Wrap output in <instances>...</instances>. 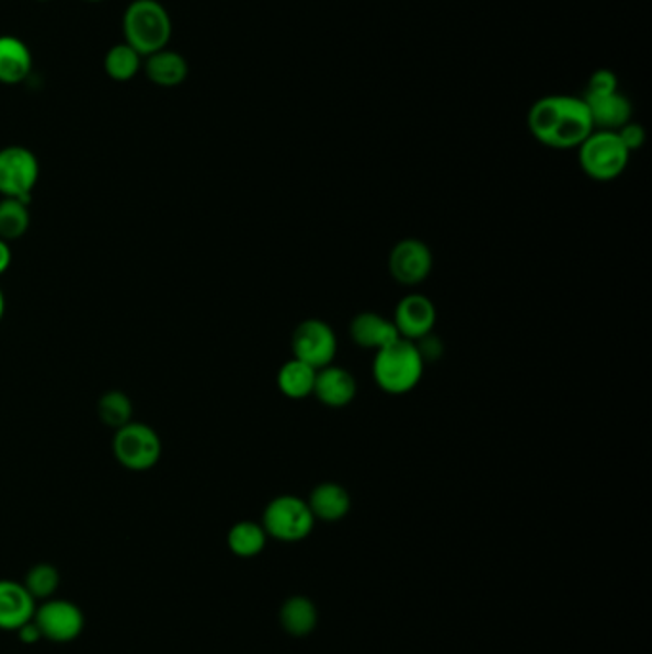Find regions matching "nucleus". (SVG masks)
<instances>
[{
  "mask_svg": "<svg viewBox=\"0 0 652 654\" xmlns=\"http://www.w3.org/2000/svg\"><path fill=\"white\" fill-rule=\"evenodd\" d=\"M616 135L620 136L624 146L628 148V151H636L645 144V128L638 125V123H626L622 128L616 130Z\"/></svg>",
  "mask_w": 652,
  "mask_h": 654,
  "instance_id": "27",
  "label": "nucleus"
},
{
  "mask_svg": "<svg viewBox=\"0 0 652 654\" xmlns=\"http://www.w3.org/2000/svg\"><path fill=\"white\" fill-rule=\"evenodd\" d=\"M98 415L105 425H110L113 429H121L133 420V404L123 392H105L98 404Z\"/></svg>",
  "mask_w": 652,
  "mask_h": 654,
  "instance_id": "24",
  "label": "nucleus"
},
{
  "mask_svg": "<svg viewBox=\"0 0 652 654\" xmlns=\"http://www.w3.org/2000/svg\"><path fill=\"white\" fill-rule=\"evenodd\" d=\"M4 312H7V299H4V294H2V289H0V322H2V318H4Z\"/></svg>",
  "mask_w": 652,
  "mask_h": 654,
  "instance_id": "29",
  "label": "nucleus"
},
{
  "mask_svg": "<svg viewBox=\"0 0 652 654\" xmlns=\"http://www.w3.org/2000/svg\"><path fill=\"white\" fill-rule=\"evenodd\" d=\"M30 207L22 199L2 197L0 202V240H20L30 230Z\"/></svg>",
  "mask_w": 652,
  "mask_h": 654,
  "instance_id": "23",
  "label": "nucleus"
},
{
  "mask_svg": "<svg viewBox=\"0 0 652 654\" xmlns=\"http://www.w3.org/2000/svg\"><path fill=\"white\" fill-rule=\"evenodd\" d=\"M37 610V599L14 580H0V630L18 632L30 624Z\"/></svg>",
  "mask_w": 652,
  "mask_h": 654,
  "instance_id": "12",
  "label": "nucleus"
},
{
  "mask_svg": "<svg viewBox=\"0 0 652 654\" xmlns=\"http://www.w3.org/2000/svg\"><path fill=\"white\" fill-rule=\"evenodd\" d=\"M84 2H92V4H98V2H104V0H84Z\"/></svg>",
  "mask_w": 652,
  "mask_h": 654,
  "instance_id": "30",
  "label": "nucleus"
},
{
  "mask_svg": "<svg viewBox=\"0 0 652 654\" xmlns=\"http://www.w3.org/2000/svg\"><path fill=\"white\" fill-rule=\"evenodd\" d=\"M580 167L592 181L610 182L626 171L630 151L615 130H593L577 146Z\"/></svg>",
  "mask_w": 652,
  "mask_h": 654,
  "instance_id": "4",
  "label": "nucleus"
},
{
  "mask_svg": "<svg viewBox=\"0 0 652 654\" xmlns=\"http://www.w3.org/2000/svg\"><path fill=\"white\" fill-rule=\"evenodd\" d=\"M618 89V81L613 71L599 69L593 73L587 84V96H603V94H613Z\"/></svg>",
  "mask_w": 652,
  "mask_h": 654,
  "instance_id": "26",
  "label": "nucleus"
},
{
  "mask_svg": "<svg viewBox=\"0 0 652 654\" xmlns=\"http://www.w3.org/2000/svg\"><path fill=\"white\" fill-rule=\"evenodd\" d=\"M23 586L27 587L35 599H50L60 586V572L50 563H38L31 566Z\"/></svg>",
  "mask_w": 652,
  "mask_h": 654,
  "instance_id": "25",
  "label": "nucleus"
},
{
  "mask_svg": "<svg viewBox=\"0 0 652 654\" xmlns=\"http://www.w3.org/2000/svg\"><path fill=\"white\" fill-rule=\"evenodd\" d=\"M123 37L146 58L169 46L173 18L159 0H133L123 12Z\"/></svg>",
  "mask_w": 652,
  "mask_h": 654,
  "instance_id": "3",
  "label": "nucleus"
},
{
  "mask_svg": "<svg viewBox=\"0 0 652 654\" xmlns=\"http://www.w3.org/2000/svg\"><path fill=\"white\" fill-rule=\"evenodd\" d=\"M307 504L314 519L335 523L351 512V494L338 482H322L310 492Z\"/></svg>",
  "mask_w": 652,
  "mask_h": 654,
  "instance_id": "18",
  "label": "nucleus"
},
{
  "mask_svg": "<svg viewBox=\"0 0 652 654\" xmlns=\"http://www.w3.org/2000/svg\"><path fill=\"white\" fill-rule=\"evenodd\" d=\"M356 391H358L356 379L348 369L330 364L316 371L312 394L322 402L323 406L333 408V410L348 406L356 399Z\"/></svg>",
  "mask_w": 652,
  "mask_h": 654,
  "instance_id": "13",
  "label": "nucleus"
},
{
  "mask_svg": "<svg viewBox=\"0 0 652 654\" xmlns=\"http://www.w3.org/2000/svg\"><path fill=\"white\" fill-rule=\"evenodd\" d=\"M38 174L41 167L33 151L23 146H8L0 150V196L30 204Z\"/></svg>",
  "mask_w": 652,
  "mask_h": 654,
  "instance_id": "7",
  "label": "nucleus"
},
{
  "mask_svg": "<svg viewBox=\"0 0 652 654\" xmlns=\"http://www.w3.org/2000/svg\"><path fill=\"white\" fill-rule=\"evenodd\" d=\"M144 58L125 41L112 46L104 56L105 76L115 83H128L142 71Z\"/></svg>",
  "mask_w": 652,
  "mask_h": 654,
  "instance_id": "20",
  "label": "nucleus"
},
{
  "mask_svg": "<svg viewBox=\"0 0 652 654\" xmlns=\"http://www.w3.org/2000/svg\"><path fill=\"white\" fill-rule=\"evenodd\" d=\"M266 538L268 535L263 525L253 523V520H240L228 532V548L233 555L249 559V557L259 555L263 551Z\"/></svg>",
  "mask_w": 652,
  "mask_h": 654,
  "instance_id": "22",
  "label": "nucleus"
},
{
  "mask_svg": "<svg viewBox=\"0 0 652 654\" xmlns=\"http://www.w3.org/2000/svg\"><path fill=\"white\" fill-rule=\"evenodd\" d=\"M585 106L592 115L593 127L597 130H618L631 119V104L626 96L613 92L603 96H587L585 94Z\"/></svg>",
  "mask_w": 652,
  "mask_h": 654,
  "instance_id": "17",
  "label": "nucleus"
},
{
  "mask_svg": "<svg viewBox=\"0 0 652 654\" xmlns=\"http://www.w3.org/2000/svg\"><path fill=\"white\" fill-rule=\"evenodd\" d=\"M33 622L43 635V640L53 643H71L84 630L83 610L68 599H46L35 610Z\"/></svg>",
  "mask_w": 652,
  "mask_h": 654,
  "instance_id": "9",
  "label": "nucleus"
},
{
  "mask_svg": "<svg viewBox=\"0 0 652 654\" xmlns=\"http://www.w3.org/2000/svg\"><path fill=\"white\" fill-rule=\"evenodd\" d=\"M338 335L328 322L310 318L293 331V358L305 362L314 369L330 366L338 356Z\"/></svg>",
  "mask_w": 652,
  "mask_h": 654,
  "instance_id": "8",
  "label": "nucleus"
},
{
  "mask_svg": "<svg viewBox=\"0 0 652 654\" xmlns=\"http://www.w3.org/2000/svg\"><path fill=\"white\" fill-rule=\"evenodd\" d=\"M279 622L284 626L285 632L302 638L312 632L318 624V610L307 597L297 595L284 603V607L279 610Z\"/></svg>",
  "mask_w": 652,
  "mask_h": 654,
  "instance_id": "21",
  "label": "nucleus"
},
{
  "mask_svg": "<svg viewBox=\"0 0 652 654\" xmlns=\"http://www.w3.org/2000/svg\"><path fill=\"white\" fill-rule=\"evenodd\" d=\"M528 128L538 142L553 150H574L592 135V115L584 99L546 96L528 112Z\"/></svg>",
  "mask_w": 652,
  "mask_h": 654,
  "instance_id": "1",
  "label": "nucleus"
},
{
  "mask_svg": "<svg viewBox=\"0 0 652 654\" xmlns=\"http://www.w3.org/2000/svg\"><path fill=\"white\" fill-rule=\"evenodd\" d=\"M37 2H48V0H37Z\"/></svg>",
  "mask_w": 652,
  "mask_h": 654,
  "instance_id": "31",
  "label": "nucleus"
},
{
  "mask_svg": "<svg viewBox=\"0 0 652 654\" xmlns=\"http://www.w3.org/2000/svg\"><path fill=\"white\" fill-rule=\"evenodd\" d=\"M314 515L307 502L297 496H278L266 505L263 528L279 542H300L314 528Z\"/></svg>",
  "mask_w": 652,
  "mask_h": 654,
  "instance_id": "5",
  "label": "nucleus"
},
{
  "mask_svg": "<svg viewBox=\"0 0 652 654\" xmlns=\"http://www.w3.org/2000/svg\"><path fill=\"white\" fill-rule=\"evenodd\" d=\"M423 369H425V358L417 343L400 337L375 353L371 374H374L375 383L382 392L392 397H402L420 385Z\"/></svg>",
  "mask_w": 652,
  "mask_h": 654,
  "instance_id": "2",
  "label": "nucleus"
},
{
  "mask_svg": "<svg viewBox=\"0 0 652 654\" xmlns=\"http://www.w3.org/2000/svg\"><path fill=\"white\" fill-rule=\"evenodd\" d=\"M161 438L144 423H127L113 438V454L121 466L130 471H148L161 458Z\"/></svg>",
  "mask_w": 652,
  "mask_h": 654,
  "instance_id": "6",
  "label": "nucleus"
},
{
  "mask_svg": "<svg viewBox=\"0 0 652 654\" xmlns=\"http://www.w3.org/2000/svg\"><path fill=\"white\" fill-rule=\"evenodd\" d=\"M392 322L397 325L398 335L417 343L428 337L436 324V309L433 301L421 294L405 295L398 302Z\"/></svg>",
  "mask_w": 652,
  "mask_h": 654,
  "instance_id": "11",
  "label": "nucleus"
},
{
  "mask_svg": "<svg viewBox=\"0 0 652 654\" xmlns=\"http://www.w3.org/2000/svg\"><path fill=\"white\" fill-rule=\"evenodd\" d=\"M12 264V251H10V243L0 240V276L10 268Z\"/></svg>",
  "mask_w": 652,
  "mask_h": 654,
  "instance_id": "28",
  "label": "nucleus"
},
{
  "mask_svg": "<svg viewBox=\"0 0 652 654\" xmlns=\"http://www.w3.org/2000/svg\"><path fill=\"white\" fill-rule=\"evenodd\" d=\"M351 339H353L354 345L377 353L390 343H394L400 335H398L397 325L392 320L368 310V312H361L353 318Z\"/></svg>",
  "mask_w": 652,
  "mask_h": 654,
  "instance_id": "14",
  "label": "nucleus"
},
{
  "mask_svg": "<svg viewBox=\"0 0 652 654\" xmlns=\"http://www.w3.org/2000/svg\"><path fill=\"white\" fill-rule=\"evenodd\" d=\"M433 271V253L421 240L398 241L389 255V272L400 286H420Z\"/></svg>",
  "mask_w": 652,
  "mask_h": 654,
  "instance_id": "10",
  "label": "nucleus"
},
{
  "mask_svg": "<svg viewBox=\"0 0 652 654\" xmlns=\"http://www.w3.org/2000/svg\"><path fill=\"white\" fill-rule=\"evenodd\" d=\"M142 71L151 83L163 87V89H174L186 81L190 76V66L181 53L171 50L167 46L163 50L144 58Z\"/></svg>",
  "mask_w": 652,
  "mask_h": 654,
  "instance_id": "15",
  "label": "nucleus"
},
{
  "mask_svg": "<svg viewBox=\"0 0 652 654\" xmlns=\"http://www.w3.org/2000/svg\"><path fill=\"white\" fill-rule=\"evenodd\" d=\"M316 371L318 369L297 358L285 362L278 371L279 392L291 400L307 399L314 391Z\"/></svg>",
  "mask_w": 652,
  "mask_h": 654,
  "instance_id": "19",
  "label": "nucleus"
},
{
  "mask_svg": "<svg viewBox=\"0 0 652 654\" xmlns=\"http://www.w3.org/2000/svg\"><path fill=\"white\" fill-rule=\"evenodd\" d=\"M33 71V53L22 38L0 35V83L20 84L27 81Z\"/></svg>",
  "mask_w": 652,
  "mask_h": 654,
  "instance_id": "16",
  "label": "nucleus"
}]
</instances>
